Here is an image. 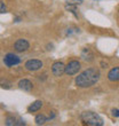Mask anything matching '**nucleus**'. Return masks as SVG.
Returning <instances> with one entry per match:
<instances>
[{
  "mask_svg": "<svg viewBox=\"0 0 119 126\" xmlns=\"http://www.w3.org/2000/svg\"><path fill=\"white\" fill-rule=\"evenodd\" d=\"M100 77H101V75H100L99 70L95 68H88L76 77L74 84L80 88L92 87L100 80Z\"/></svg>",
  "mask_w": 119,
  "mask_h": 126,
  "instance_id": "obj_1",
  "label": "nucleus"
},
{
  "mask_svg": "<svg viewBox=\"0 0 119 126\" xmlns=\"http://www.w3.org/2000/svg\"><path fill=\"white\" fill-rule=\"evenodd\" d=\"M80 119L83 120L85 125L89 126H102L104 124L102 117L93 111H85L80 115Z\"/></svg>",
  "mask_w": 119,
  "mask_h": 126,
  "instance_id": "obj_2",
  "label": "nucleus"
},
{
  "mask_svg": "<svg viewBox=\"0 0 119 126\" xmlns=\"http://www.w3.org/2000/svg\"><path fill=\"white\" fill-rule=\"evenodd\" d=\"M80 68H81V64H80L79 61H77V60L70 61L65 65V75H68V76H73V75H76V73L79 72Z\"/></svg>",
  "mask_w": 119,
  "mask_h": 126,
  "instance_id": "obj_3",
  "label": "nucleus"
},
{
  "mask_svg": "<svg viewBox=\"0 0 119 126\" xmlns=\"http://www.w3.org/2000/svg\"><path fill=\"white\" fill-rule=\"evenodd\" d=\"M20 62H21V59L17 55H15V54L8 53L3 57V63H5V65L7 68H12L14 65H17V64H20Z\"/></svg>",
  "mask_w": 119,
  "mask_h": 126,
  "instance_id": "obj_4",
  "label": "nucleus"
},
{
  "mask_svg": "<svg viewBox=\"0 0 119 126\" xmlns=\"http://www.w3.org/2000/svg\"><path fill=\"white\" fill-rule=\"evenodd\" d=\"M44 63L40 60H29L25 62L24 64V68L28 70V71H38L43 68Z\"/></svg>",
  "mask_w": 119,
  "mask_h": 126,
  "instance_id": "obj_5",
  "label": "nucleus"
},
{
  "mask_svg": "<svg viewBox=\"0 0 119 126\" xmlns=\"http://www.w3.org/2000/svg\"><path fill=\"white\" fill-rule=\"evenodd\" d=\"M30 48V44L27 39H17L14 44V49L18 52V53H23L27 52Z\"/></svg>",
  "mask_w": 119,
  "mask_h": 126,
  "instance_id": "obj_6",
  "label": "nucleus"
},
{
  "mask_svg": "<svg viewBox=\"0 0 119 126\" xmlns=\"http://www.w3.org/2000/svg\"><path fill=\"white\" fill-rule=\"evenodd\" d=\"M52 73L55 77H61L63 73H65V65L62 62H55L52 65Z\"/></svg>",
  "mask_w": 119,
  "mask_h": 126,
  "instance_id": "obj_7",
  "label": "nucleus"
},
{
  "mask_svg": "<svg viewBox=\"0 0 119 126\" xmlns=\"http://www.w3.org/2000/svg\"><path fill=\"white\" fill-rule=\"evenodd\" d=\"M17 85H18V88L25 91V92H30V91L32 90V87H33L32 83H31L29 79H21Z\"/></svg>",
  "mask_w": 119,
  "mask_h": 126,
  "instance_id": "obj_8",
  "label": "nucleus"
},
{
  "mask_svg": "<svg viewBox=\"0 0 119 126\" xmlns=\"http://www.w3.org/2000/svg\"><path fill=\"white\" fill-rule=\"evenodd\" d=\"M108 79L110 81H118L119 80V66H115L108 72Z\"/></svg>",
  "mask_w": 119,
  "mask_h": 126,
  "instance_id": "obj_9",
  "label": "nucleus"
},
{
  "mask_svg": "<svg viewBox=\"0 0 119 126\" xmlns=\"http://www.w3.org/2000/svg\"><path fill=\"white\" fill-rule=\"evenodd\" d=\"M41 107H43V101H40V100H37V101H34L33 103H31L29 106V108H28V112H36V111H38V110L41 109Z\"/></svg>",
  "mask_w": 119,
  "mask_h": 126,
  "instance_id": "obj_10",
  "label": "nucleus"
},
{
  "mask_svg": "<svg viewBox=\"0 0 119 126\" xmlns=\"http://www.w3.org/2000/svg\"><path fill=\"white\" fill-rule=\"evenodd\" d=\"M81 59H83L84 61H86V62H92V61L94 60V55H93V53L88 48H85V49H83V52H81Z\"/></svg>",
  "mask_w": 119,
  "mask_h": 126,
  "instance_id": "obj_11",
  "label": "nucleus"
},
{
  "mask_svg": "<svg viewBox=\"0 0 119 126\" xmlns=\"http://www.w3.org/2000/svg\"><path fill=\"white\" fill-rule=\"evenodd\" d=\"M48 118H47L44 113H40V115H37L36 118H34V122H36L37 125H44V124L46 123Z\"/></svg>",
  "mask_w": 119,
  "mask_h": 126,
  "instance_id": "obj_12",
  "label": "nucleus"
},
{
  "mask_svg": "<svg viewBox=\"0 0 119 126\" xmlns=\"http://www.w3.org/2000/svg\"><path fill=\"white\" fill-rule=\"evenodd\" d=\"M5 124L7 126H13V125H17V118L14 116H7L5 119Z\"/></svg>",
  "mask_w": 119,
  "mask_h": 126,
  "instance_id": "obj_13",
  "label": "nucleus"
},
{
  "mask_svg": "<svg viewBox=\"0 0 119 126\" xmlns=\"http://www.w3.org/2000/svg\"><path fill=\"white\" fill-rule=\"evenodd\" d=\"M65 9L66 10H70L72 14H74V16L76 17H78V15H77V8H76V6H74V3H69V5H66L65 6Z\"/></svg>",
  "mask_w": 119,
  "mask_h": 126,
  "instance_id": "obj_14",
  "label": "nucleus"
},
{
  "mask_svg": "<svg viewBox=\"0 0 119 126\" xmlns=\"http://www.w3.org/2000/svg\"><path fill=\"white\" fill-rule=\"evenodd\" d=\"M0 13H1V14L6 13V6H5L3 1H0Z\"/></svg>",
  "mask_w": 119,
  "mask_h": 126,
  "instance_id": "obj_15",
  "label": "nucleus"
},
{
  "mask_svg": "<svg viewBox=\"0 0 119 126\" xmlns=\"http://www.w3.org/2000/svg\"><path fill=\"white\" fill-rule=\"evenodd\" d=\"M113 117H119V109H112L111 110Z\"/></svg>",
  "mask_w": 119,
  "mask_h": 126,
  "instance_id": "obj_16",
  "label": "nucleus"
},
{
  "mask_svg": "<svg viewBox=\"0 0 119 126\" xmlns=\"http://www.w3.org/2000/svg\"><path fill=\"white\" fill-rule=\"evenodd\" d=\"M101 66H102L103 69H105V68H108V63L104 62V61H102V62H101Z\"/></svg>",
  "mask_w": 119,
  "mask_h": 126,
  "instance_id": "obj_17",
  "label": "nucleus"
},
{
  "mask_svg": "<svg viewBox=\"0 0 119 126\" xmlns=\"http://www.w3.org/2000/svg\"><path fill=\"white\" fill-rule=\"evenodd\" d=\"M68 1H69L70 3H77V2L80 3L81 2V0H68Z\"/></svg>",
  "mask_w": 119,
  "mask_h": 126,
  "instance_id": "obj_18",
  "label": "nucleus"
},
{
  "mask_svg": "<svg viewBox=\"0 0 119 126\" xmlns=\"http://www.w3.org/2000/svg\"><path fill=\"white\" fill-rule=\"evenodd\" d=\"M54 117H55V113H52V115H49V117H48V119H53V118H54Z\"/></svg>",
  "mask_w": 119,
  "mask_h": 126,
  "instance_id": "obj_19",
  "label": "nucleus"
},
{
  "mask_svg": "<svg viewBox=\"0 0 119 126\" xmlns=\"http://www.w3.org/2000/svg\"><path fill=\"white\" fill-rule=\"evenodd\" d=\"M118 13H119V9H118Z\"/></svg>",
  "mask_w": 119,
  "mask_h": 126,
  "instance_id": "obj_20",
  "label": "nucleus"
}]
</instances>
